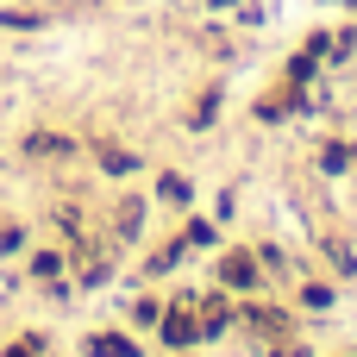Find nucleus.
Listing matches in <instances>:
<instances>
[{"label":"nucleus","mask_w":357,"mask_h":357,"mask_svg":"<svg viewBox=\"0 0 357 357\" xmlns=\"http://www.w3.org/2000/svg\"><path fill=\"white\" fill-rule=\"evenodd\" d=\"M163 339H169V345H188V339H195V326H188V307H176V314L163 320Z\"/></svg>","instance_id":"obj_1"},{"label":"nucleus","mask_w":357,"mask_h":357,"mask_svg":"<svg viewBox=\"0 0 357 357\" xmlns=\"http://www.w3.org/2000/svg\"><path fill=\"white\" fill-rule=\"evenodd\" d=\"M226 282H232V289H251V257H232V264H226Z\"/></svg>","instance_id":"obj_2"},{"label":"nucleus","mask_w":357,"mask_h":357,"mask_svg":"<svg viewBox=\"0 0 357 357\" xmlns=\"http://www.w3.org/2000/svg\"><path fill=\"white\" fill-rule=\"evenodd\" d=\"M94 357H132L126 339H94Z\"/></svg>","instance_id":"obj_3"},{"label":"nucleus","mask_w":357,"mask_h":357,"mask_svg":"<svg viewBox=\"0 0 357 357\" xmlns=\"http://www.w3.org/2000/svg\"><path fill=\"white\" fill-rule=\"evenodd\" d=\"M13 357H25V351H13Z\"/></svg>","instance_id":"obj_4"}]
</instances>
